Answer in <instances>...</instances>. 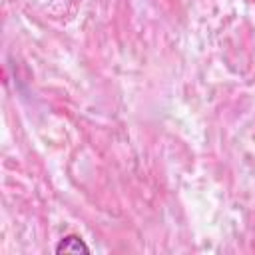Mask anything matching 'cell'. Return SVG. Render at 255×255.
<instances>
[{
	"mask_svg": "<svg viewBox=\"0 0 255 255\" xmlns=\"http://www.w3.org/2000/svg\"><path fill=\"white\" fill-rule=\"evenodd\" d=\"M56 253H90V247L78 235H66L56 245Z\"/></svg>",
	"mask_w": 255,
	"mask_h": 255,
	"instance_id": "obj_1",
	"label": "cell"
}]
</instances>
